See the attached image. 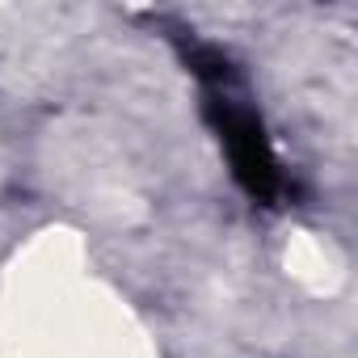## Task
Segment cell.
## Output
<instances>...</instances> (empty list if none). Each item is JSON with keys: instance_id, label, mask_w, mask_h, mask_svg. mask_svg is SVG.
Returning <instances> with one entry per match:
<instances>
[{"instance_id": "1", "label": "cell", "mask_w": 358, "mask_h": 358, "mask_svg": "<svg viewBox=\"0 0 358 358\" xmlns=\"http://www.w3.org/2000/svg\"><path fill=\"white\" fill-rule=\"evenodd\" d=\"M207 114H211L224 148H228V160H232L236 182L253 199L270 203L278 194V164H274V152H270V139H266L257 114L245 110V106H236L232 97H220V93L207 101Z\"/></svg>"}]
</instances>
